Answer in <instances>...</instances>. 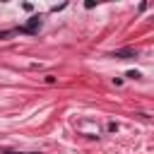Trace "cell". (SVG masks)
Wrapping results in <instances>:
<instances>
[{"label": "cell", "mask_w": 154, "mask_h": 154, "mask_svg": "<svg viewBox=\"0 0 154 154\" xmlns=\"http://www.w3.org/2000/svg\"><path fill=\"white\" fill-rule=\"evenodd\" d=\"M113 58H135V51H116Z\"/></svg>", "instance_id": "cell-2"}, {"label": "cell", "mask_w": 154, "mask_h": 154, "mask_svg": "<svg viewBox=\"0 0 154 154\" xmlns=\"http://www.w3.org/2000/svg\"><path fill=\"white\" fill-rule=\"evenodd\" d=\"M38 26H41V19H38V17H31V19H29V24H26V26H22L19 31H36Z\"/></svg>", "instance_id": "cell-1"}, {"label": "cell", "mask_w": 154, "mask_h": 154, "mask_svg": "<svg viewBox=\"0 0 154 154\" xmlns=\"http://www.w3.org/2000/svg\"><path fill=\"white\" fill-rule=\"evenodd\" d=\"M128 77H130V79H137V77H140V72H137V70H130V72H128Z\"/></svg>", "instance_id": "cell-3"}, {"label": "cell", "mask_w": 154, "mask_h": 154, "mask_svg": "<svg viewBox=\"0 0 154 154\" xmlns=\"http://www.w3.org/2000/svg\"><path fill=\"white\" fill-rule=\"evenodd\" d=\"M10 34H12V31H7V29H5V31H0V38H7Z\"/></svg>", "instance_id": "cell-4"}]
</instances>
